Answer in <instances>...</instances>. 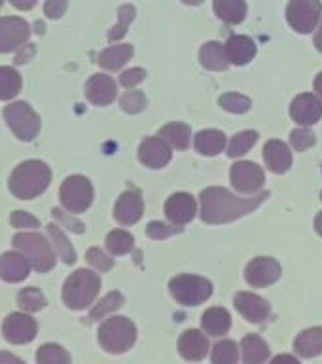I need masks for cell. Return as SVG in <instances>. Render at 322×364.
<instances>
[{"mask_svg":"<svg viewBox=\"0 0 322 364\" xmlns=\"http://www.w3.org/2000/svg\"><path fill=\"white\" fill-rule=\"evenodd\" d=\"M235 307L250 323H264L272 313V306L267 304V300L252 292H239L235 296Z\"/></svg>","mask_w":322,"mask_h":364,"instance_id":"ffe728a7","label":"cell"},{"mask_svg":"<svg viewBox=\"0 0 322 364\" xmlns=\"http://www.w3.org/2000/svg\"><path fill=\"white\" fill-rule=\"evenodd\" d=\"M279 277H281V264L269 256H258L245 267L247 283L250 287H256V289H264V287L277 283Z\"/></svg>","mask_w":322,"mask_h":364,"instance_id":"7c38bea8","label":"cell"},{"mask_svg":"<svg viewBox=\"0 0 322 364\" xmlns=\"http://www.w3.org/2000/svg\"><path fill=\"white\" fill-rule=\"evenodd\" d=\"M296 353L304 358H313L317 355H322V328L315 326V328L304 330L294 341Z\"/></svg>","mask_w":322,"mask_h":364,"instance_id":"4316f807","label":"cell"},{"mask_svg":"<svg viewBox=\"0 0 322 364\" xmlns=\"http://www.w3.org/2000/svg\"><path fill=\"white\" fill-rule=\"evenodd\" d=\"M201 326L213 338H220L232 328V315L224 307H209L201 317Z\"/></svg>","mask_w":322,"mask_h":364,"instance_id":"cb8c5ba5","label":"cell"},{"mask_svg":"<svg viewBox=\"0 0 322 364\" xmlns=\"http://www.w3.org/2000/svg\"><path fill=\"white\" fill-rule=\"evenodd\" d=\"M38 324L27 313H10L2 323V334L4 340L14 346H25L36 338Z\"/></svg>","mask_w":322,"mask_h":364,"instance_id":"30bf717a","label":"cell"},{"mask_svg":"<svg viewBox=\"0 0 322 364\" xmlns=\"http://www.w3.org/2000/svg\"><path fill=\"white\" fill-rule=\"evenodd\" d=\"M14 247L21 250L23 255L27 256L31 266L38 273H48L55 266V250L53 245L36 232H21L14 237Z\"/></svg>","mask_w":322,"mask_h":364,"instance_id":"277c9868","label":"cell"},{"mask_svg":"<svg viewBox=\"0 0 322 364\" xmlns=\"http://www.w3.org/2000/svg\"><path fill=\"white\" fill-rule=\"evenodd\" d=\"M101 290V277L91 269H76L63 284V301L65 306L80 311L90 307Z\"/></svg>","mask_w":322,"mask_h":364,"instance_id":"3957f363","label":"cell"},{"mask_svg":"<svg viewBox=\"0 0 322 364\" xmlns=\"http://www.w3.org/2000/svg\"><path fill=\"white\" fill-rule=\"evenodd\" d=\"M136 341V326L127 317H110L99 326V343L104 351L119 355L129 351Z\"/></svg>","mask_w":322,"mask_h":364,"instance_id":"5b68a950","label":"cell"},{"mask_svg":"<svg viewBox=\"0 0 322 364\" xmlns=\"http://www.w3.org/2000/svg\"><path fill=\"white\" fill-rule=\"evenodd\" d=\"M195 215H198V201L190 193H173L165 201V216L176 226H184L188 222H192Z\"/></svg>","mask_w":322,"mask_h":364,"instance_id":"9a60e30c","label":"cell"},{"mask_svg":"<svg viewBox=\"0 0 322 364\" xmlns=\"http://www.w3.org/2000/svg\"><path fill=\"white\" fill-rule=\"evenodd\" d=\"M116 93H118L116 82L107 74H93L85 84V97L97 107L110 105L116 99Z\"/></svg>","mask_w":322,"mask_h":364,"instance_id":"d6986e66","label":"cell"},{"mask_svg":"<svg viewBox=\"0 0 322 364\" xmlns=\"http://www.w3.org/2000/svg\"><path fill=\"white\" fill-rule=\"evenodd\" d=\"M31 27L21 17H0V53H10L25 46Z\"/></svg>","mask_w":322,"mask_h":364,"instance_id":"8fae6325","label":"cell"},{"mask_svg":"<svg viewBox=\"0 0 322 364\" xmlns=\"http://www.w3.org/2000/svg\"><path fill=\"white\" fill-rule=\"evenodd\" d=\"M241 351H243V360L247 364L266 363L269 358V347L260 336L249 334L241 341Z\"/></svg>","mask_w":322,"mask_h":364,"instance_id":"f546056e","label":"cell"},{"mask_svg":"<svg viewBox=\"0 0 322 364\" xmlns=\"http://www.w3.org/2000/svg\"><path fill=\"white\" fill-rule=\"evenodd\" d=\"M290 116L298 125L309 127L321 122L322 118V101L321 97L313 93H301L290 105Z\"/></svg>","mask_w":322,"mask_h":364,"instance_id":"5bb4252c","label":"cell"},{"mask_svg":"<svg viewBox=\"0 0 322 364\" xmlns=\"http://www.w3.org/2000/svg\"><path fill=\"white\" fill-rule=\"evenodd\" d=\"M10 2L14 8H17V10H21V11L33 10L34 6H36V0H10Z\"/></svg>","mask_w":322,"mask_h":364,"instance_id":"f907efd6","label":"cell"},{"mask_svg":"<svg viewBox=\"0 0 322 364\" xmlns=\"http://www.w3.org/2000/svg\"><path fill=\"white\" fill-rule=\"evenodd\" d=\"M184 4L188 6H199V4H203V0H182Z\"/></svg>","mask_w":322,"mask_h":364,"instance_id":"6f0895ef","label":"cell"},{"mask_svg":"<svg viewBox=\"0 0 322 364\" xmlns=\"http://www.w3.org/2000/svg\"><path fill=\"white\" fill-rule=\"evenodd\" d=\"M17 306L21 307L23 311L36 313L42 307H45V296L36 287H28V289L19 290V294H17Z\"/></svg>","mask_w":322,"mask_h":364,"instance_id":"e575fe53","label":"cell"},{"mask_svg":"<svg viewBox=\"0 0 322 364\" xmlns=\"http://www.w3.org/2000/svg\"><path fill=\"white\" fill-rule=\"evenodd\" d=\"M321 199H322V193H321Z\"/></svg>","mask_w":322,"mask_h":364,"instance_id":"91938a15","label":"cell"},{"mask_svg":"<svg viewBox=\"0 0 322 364\" xmlns=\"http://www.w3.org/2000/svg\"><path fill=\"white\" fill-rule=\"evenodd\" d=\"M232 186L241 193H254L264 186L266 175L262 167L252 161H235L230 169Z\"/></svg>","mask_w":322,"mask_h":364,"instance_id":"4fadbf2b","label":"cell"},{"mask_svg":"<svg viewBox=\"0 0 322 364\" xmlns=\"http://www.w3.org/2000/svg\"><path fill=\"white\" fill-rule=\"evenodd\" d=\"M199 61L207 70H226L230 65L226 46H222L220 42H207L199 51Z\"/></svg>","mask_w":322,"mask_h":364,"instance_id":"484cf974","label":"cell"},{"mask_svg":"<svg viewBox=\"0 0 322 364\" xmlns=\"http://www.w3.org/2000/svg\"><path fill=\"white\" fill-rule=\"evenodd\" d=\"M281 360H286V363L298 364V358H296V357H290V355H281V357H275V358H273V363H281Z\"/></svg>","mask_w":322,"mask_h":364,"instance_id":"f5cc1de1","label":"cell"},{"mask_svg":"<svg viewBox=\"0 0 322 364\" xmlns=\"http://www.w3.org/2000/svg\"><path fill=\"white\" fill-rule=\"evenodd\" d=\"M315 48L318 51H322V21H321V27L317 28V33H315Z\"/></svg>","mask_w":322,"mask_h":364,"instance_id":"816d5d0a","label":"cell"},{"mask_svg":"<svg viewBox=\"0 0 322 364\" xmlns=\"http://www.w3.org/2000/svg\"><path fill=\"white\" fill-rule=\"evenodd\" d=\"M144 213V201L142 196L136 190H127L118 198L116 207H114V216L122 226H133L141 220Z\"/></svg>","mask_w":322,"mask_h":364,"instance_id":"e0dca14e","label":"cell"},{"mask_svg":"<svg viewBox=\"0 0 322 364\" xmlns=\"http://www.w3.org/2000/svg\"><path fill=\"white\" fill-rule=\"evenodd\" d=\"M133 57V46L131 44H116L101 51L99 55V65L104 70H119V68L127 65Z\"/></svg>","mask_w":322,"mask_h":364,"instance_id":"83f0119b","label":"cell"},{"mask_svg":"<svg viewBox=\"0 0 322 364\" xmlns=\"http://www.w3.org/2000/svg\"><path fill=\"white\" fill-rule=\"evenodd\" d=\"M36 363L40 364H68L70 355H68L61 346L57 343H44L36 351Z\"/></svg>","mask_w":322,"mask_h":364,"instance_id":"f35d334b","label":"cell"},{"mask_svg":"<svg viewBox=\"0 0 322 364\" xmlns=\"http://www.w3.org/2000/svg\"><path fill=\"white\" fill-rule=\"evenodd\" d=\"M21 74L11 67H0V101H10L21 91Z\"/></svg>","mask_w":322,"mask_h":364,"instance_id":"d6a6232c","label":"cell"},{"mask_svg":"<svg viewBox=\"0 0 322 364\" xmlns=\"http://www.w3.org/2000/svg\"><path fill=\"white\" fill-rule=\"evenodd\" d=\"M136 11L131 4H124L118 8V25H114L110 31H108V40L110 42H116V40L124 38L127 31H129V25L135 19Z\"/></svg>","mask_w":322,"mask_h":364,"instance_id":"8d00e7d4","label":"cell"},{"mask_svg":"<svg viewBox=\"0 0 322 364\" xmlns=\"http://www.w3.org/2000/svg\"><path fill=\"white\" fill-rule=\"evenodd\" d=\"M218 102L224 110L233 114H245L250 110V99L239 95V93H224V95H220Z\"/></svg>","mask_w":322,"mask_h":364,"instance_id":"60d3db41","label":"cell"},{"mask_svg":"<svg viewBox=\"0 0 322 364\" xmlns=\"http://www.w3.org/2000/svg\"><path fill=\"white\" fill-rule=\"evenodd\" d=\"M256 141H258V133L256 131H241L237 135L233 136L230 144H227V156L230 158H239L254 146Z\"/></svg>","mask_w":322,"mask_h":364,"instance_id":"74e56055","label":"cell"},{"mask_svg":"<svg viewBox=\"0 0 322 364\" xmlns=\"http://www.w3.org/2000/svg\"><path fill=\"white\" fill-rule=\"evenodd\" d=\"M51 182V169L40 159H27L14 169L8 181L10 192L17 199H34L48 190Z\"/></svg>","mask_w":322,"mask_h":364,"instance_id":"7a4b0ae2","label":"cell"},{"mask_svg":"<svg viewBox=\"0 0 322 364\" xmlns=\"http://www.w3.org/2000/svg\"><path fill=\"white\" fill-rule=\"evenodd\" d=\"M85 260L90 262L91 266L95 267V269H99V272H108V269H112L114 267L112 258H110L104 250L99 249V247H91V249L85 252Z\"/></svg>","mask_w":322,"mask_h":364,"instance_id":"ee69618b","label":"cell"},{"mask_svg":"<svg viewBox=\"0 0 322 364\" xmlns=\"http://www.w3.org/2000/svg\"><path fill=\"white\" fill-rule=\"evenodd\" d=\"M269 198V192H262L254 198H237L230 190L220 186L207 188L201 192V220L207 224H227L250 215Z\"/></svg>","mask_w":322,"mask_h":364,"instance_id":"6da1fadb","label":"cell"},{"mask_svg":"<svg viewBox=\"0 0 322 364\" xmlns=\"http://www.w3.org/2000/svg\"><path fill=\"white\" fill-rule=\"evenodd\" d=\"M239 358L237 343L232 340L218 341L215 347H213V355H210V360L215 364H235Z\"/></svg>","mask_w":322,"mask_h":364,"instance_id":"ab89813d","label":"cell"},{"mask_svg":"<svg viewBox=\"0 0 322 364\" xmlns=\"http://www.w3.org/2000/svg\"><path fill=\"white\" fill-rule=\"evenodd\" d=\"M122 306H124V296L119 294L118 290H114V292L104 296V298H102V300L99 301L93 309H91L90 321H101V318H104L107 315L114 313Z\"/></svg>","mask_w":322,"mask_h":364,"instance_id":"d590c367","label":"cell"},{"mask_svg":"<svg viewBox=\"0 0 322 364\" xmlns=\"http://www.w3.org/2000/svg\"><path fill=\"white\" fill-rule=\"evenodd\" d=\"M169 146L178 148V150H186L190 146V136H192V129L190 125L181 124V122H173V124L163 125L158 133Z\"/></svg>","mask_w":322,"mask_h":364,"instance_id":"4dcf8cb0","label":"cell"},{"mask_svg":"<svg viewBox=\"0 0 322 364\" xmlns=\"http://www.w3.org/2000/svg\"><path fill=\"white\" fill-rule=\"evenodd\" d=\"M10 224L17 230H34L40 228V220L27 210H14L10 216Z\"/></svg>","mask_w":322,"mask_h":364,"instance_id":"bcb514c9","label":"cell"},{"mask_svg":"<svg viewBox=\"0 0 322 364\" xmlns=\"http://www.w3.org/2000/svg\"><path fill=\"white\" fill-rule=\"evenodd\" d=\"M315 230H317L318 235H322V210L315 216Z\"/></svg>","mask_w":322,"mask_h":364,"instance_id":"9f6ffc18","label":"cell"},{"mask_svg":"<svg viewBox=\"0 0 322 364\" xmlns=\"http://www.w3.org/2000/svg\"><path fill=\"white\" fill-rule=\"evenodd\" d=\"M226 135L218 129H205L195 135V150L203 156H218L226 150Z\"/></svg>","mask_w":322,"mask_h":364,"instance_id":"d4e9b609","label":"cell"},{"mask_svg":"<svg viewBox=\"0 0 322 364\" xmlns=\"http://www.w3.org/2000/svg\"><path fill=\"white\" fill-rule=\"evenodd\" d=\"M264 159L267 167L277 175H283L292 167V152L289 144L283 141H267L264 146Z\"/></svg>","mask_w":322,"mask_h":364,"instance_id":"44dd1931","label":"cell"},{"mask_svg":"<svg viewBox=\"0 0 322 364\" xmlns=\"http://www.w3.org/2000/svg\"><path fill=\"white\" fill-rule=\"evenodd\" d=\"M315 91H317V95L321 97L322 101V73H318L317 78H315Z\"/></svg>","mask_w":322,"mask_h":364,"instance_id":"db71d44e","label":"cell"},{"mask_svg":"<svg viewBox=\"0 0 322 364\" xmlns=\"http://www.w3.org/2000/svg\"><path fill=\"white\" fill-rule=\"evenodd\" d=\"M107 249L116 256L127 255L131 250L135 249V239L131 235L129 232H125V230H114L107 235Z\"/></svg>","mask_w":322,"mask_h":364,"instance_id":"836d02e7","label":"cell"},{"mask_svg":"<svg viewBox=\"0 0 322 364\" xmlns=\"http://www.w3.org/2000/svg\"><path fill=\"white\" fill-rule=\"evenodd\" d=\"M321 0H290L286 6V19L296 33H313L321 21Z\"/></svg>","mask_w":322,"mask_h":364,"instance_id":"9c48e42d","label":"cell"},{"mask_svg":"<svg viewBox=\"0 0 322 364\" xmlns=\"http://www.w3.org/2000/svg\"><path fill=\"white\" fill-rule=\"evenodd\" d=\"M226 53L230 57V63L233 65H247L254 59L256 55V44L254 40L243 34H233L227 38Z\"/></svg>","mask_w":322,"mask_h":364,"instance_id":"603a6c76","label":"cell"},{"mask_svg":"<svg viewBox=\"0 0 322 364\" xmlns=\"http://www.w3.org/2000/svg\"><path fill=\"white\" fill-rule=\"evenodd\" d=\"M51 215H53V218H57V220L61 222V224H65V226H67L70 232L84 233V230H85L84 224H82L80 220H76V218H73V216H67L65 213H63V210L53 209L51 210Z\"/></svg>","mask_w":322,"mask_h":364,"instance_id":"c3c4849f","label":"cell"},{"mask_svg":"<svg viewBox=\"0 0 322 364\" xmlns=\"http://www.w3.org/2000/svg\"><path fill=\"white\" fill-rule=\"evenodd\" d=\"M213 8H215L216 16L230 25H239L247 17V2L245 0H215Z\"/></svg>","mask_w":322,"mask_h":364,"instance_id":"f1b7e54d","label":"cell"},{"mask_svg":"<svg viewBox=\"0 0 322 364\" xmlns=\"http://www.w3.org/2000/svg\"><path fill=\"white\" fill-rule=\"evenodd\" d=\"M48 235H50L51 245H53V249L59 255V258H63V262L68 264V266L74 264L76 262V250H74V247L67 239V235L63 233L61 228L57 226V224H50L48 226Z\"/></svg>","mask_w":322,"mask_h":364,"instance_id":"1f68e13d","label":"cell"},{"mask_svg":"<svg viewBox=\"0 0 322 364\" xmlns=\"http://www.w3.org/2000/svg\"><path fill=\"white\" fill-rule=\"evenodd\" d=\"M119 107L127 114H139L146 107V97L142 91H127L122 99H119Z\"/></svg>","mask_w":322,"mask_h":364,"instance_id":"b9f144b4","label":"cell"},{"mask_svg":"<svg viewBox=\"0 0 322 364\" xmlns=\"http://www.w3.org/2000/svg\"><path fill=\"white\" fill-rule=\"evenodd\" d=\"M4 119L11 133L19 139V141H34L36 135L40 133V116L33 110V107L25 101L11 102L4 108Z\"/></svg>","mask_w":322,"mask_h":364,"instance_id":"52a82bcc","label":"cell"},{"mask_svg":"<svg viewBox=\"0 0 322 364\" xmlns=\"http://www.w3.org/2000/svg\"><path fill=\"white\" fill-rule=\"evenodd\" d=\"M290 142H292V146L296 150L304 152V150H309L317 142V136H315V133L311 129H307V127L301 125L300 129H294L290 133Z\"/></svg>","mask_w":322,"mask_h":364,"instance_id":"7bdbcfd3","label":"cell"},{"mask_svg":"<svg viewBox=\"0 0 322 364\" xmlns=\"http://www.w3.org/2000/svg\"><path fill=\"white\" fill-rule=\"evenodd\" d=\"M4 360H14V363H21V358L14 357V355H8V353H0V363Z\"/></svg>","mask_w":322,"mask_h":364,"instance_id":"11a10c76","label":"cell"},{"mask_svg":"<svg viewBox=\"0 0 322 364\" xmlns=\"http://www.w3.org/2000/svg\"><path fill=\"white\" fill-rule=\"evenodd\" d=\"M2 2H4V0H0V8H2Z\"/></svg>","mask_w":322,"mask_h":364,"instance_id":"680465c9","label":"cell"},{"mask_svg":"<svg viewBox=\"0 0 322 364\" xmlns=\"http://www.w3.org/2000/svg\"><path fill=\"white\" fill-rule=\"evenodd\" d=\"M169 290L173 298L182 306H199L213 294V283L205 277L182 273L171 279Z\"/></svg>","mask_w":322,"mask_h":364,"instance_id":"8992f818","label":"cell"},{"mask_svg":"<svg viewBox=\"0 0 322 364\" xmlns=\"http://www.w3.org/2000/svg\"><path fill=\"white\" fill-rule=\"evenodd\" d=\"M171 146L161 136H148L139 146V159L150 169H161L171 161Z\"/></svg>","mask_w":322,"mask_h":364,"instance_id":"2e32d148","label":"cell"},{"mask_svg":"<svg viewBox=\"0 0 322 364\" xmlns=\"http://www.w3.org/2000/svg\"><path fill=\"white\" fill-rule=\"evenodd\" d=\"M93 184L82 175L67 176L59 190V199L68 213H84L93 203Z\"/></svg>","mask_w":322,"mask_h":364,"instance_id":"ba28073f","label":"cell"},{"mask_svg":"<svg viewBox=\"0 0 322 364\" xmlns=\"http://www.w3.org/2000/svg\"><path fill=\"white\" fill-rule=\"evenodd\" d=\"M146 78V70L144 68H129V70H124L122 76H119V84L131 90V87H135L142 82V80Z\"/></svg>","mask_w":322,"mask_h":364,"instance_id":"7dc6e473","label":"cell"},{"mask_svg":"<svg viewBox=\"0 0 322 364\" xmlns=\"http://www.w3.org/2000/svg\"><path fill=\"white\" fill-rule=\"evenodd\" d=\"M67 6H68L67 0H45L44 14L50 17V19H59V17L65 16Z\"/></svg>","mask_w":322,"mask_h":364,"instance_id":"681fc988","label":"cell"},{"mask_svg":"<svg viewBox=\"0 0 322 364\" xmlns=\"http://www.w3.org/2000/svg\"><path fill=\"white\" fill-rule=\"evenodd\" d=\"M31 262L21 250H8L0 256V279L6 283H21L28 277Z\"/></svg>","mask_w":322,"mask_h":364,"instance_id":"ac0fdd59","label":"cell"},{"mask_svg":"<svg viewBox=\"0 0 322 364\" xmlns=\"http://www.w3.org/2000/svg\"><path fill=\"white\" fill-rule=\"evenodd\" d=\"M178 353L186 360H201L209 353V340L199 330H186L178 338Z\"/></svg>","mask_w":322,"mask_h":364,"instance_id":"7402d4cb","label":"cell"},{"mask_svg":"<svg viewBox=\"0 0 322 364\" xmlns=\"http://www.w3.org/2000/svg\"><path fill=\"white\" fill-rule=\"evenodd\" d=\"M184 228L181 226H169V224H165V222H150L146 226V235L150 239H167L171 235H176V233H181Z\"/></svg>","mask_w":322,"mask_h":364,"instance_id":"f6af8a7d","label":"cell"}]
</instances>
